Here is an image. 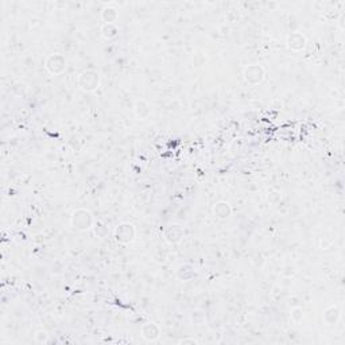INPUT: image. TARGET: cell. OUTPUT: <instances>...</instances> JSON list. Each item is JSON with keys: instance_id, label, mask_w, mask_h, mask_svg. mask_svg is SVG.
Returning <instances> with one entry per match:
<instances>
[{"instance_id": "17", "label": "cell", "mask_w": 345, "mask_h": 345, "mask_svg": "<svg viewBox=\"0 0 345 345\" xmlns=\"http://www.w3.org/2000/svg\"><path fill=\"white\" fill-rule=\"evenodd\" d=\"M35 343L36 344H48L50 341V334L46 329H39L35 333Z\"/></svg>"}, {"instance_id": "9", "label": "cell", "mask_w": 345, "mask_h": 345, "mask_svg": "<svg viewBox=\"0 0 345 345\" xmlns=\"http://www.w3.org/2000/svg\"><path fill=\"white\" fill-rule=\"evenodd\" d=\"M212 212L214 214V217L218 220H227L232 216V206L230 202L227 201H217L212 208Z\"/></svg>"}, {"instance_id": "12", "label": "cell", "mask_w": 345, "mask_h": 345, "mask_svg": "<svg viewBox=\"0 0 345 345\" xmlns=\"http://www.w3.org/2000/svg\"><path fill=\"white\" fill-rule=\"evenodd\" d=\"M133 112H135V115H136L138 119L145 120V119H147L148 116L151 115V107H150V104L147 103L145 99H139V100L135 101Z\"/></svg>"}, {"instance_id": "4", "label": "cell", "mask_w": 345, "mask_h": 345, "mask_svg": "<svg viewBox=\"0 0 345 345\" xmlns=\"http://www.w3.org/2000/svg\"><path fill=\"white\" fill-rule=\"evenodd\" d=\"M67 61L65 55L61 53H53L46 57L45 60V67L51 76H60L66 70Z\"/></svg>"}, {"instance_id": "20", "label": "cell", "mask_w": 345, "mask_h": 345, "mask_svg": "<svg viewBox=\"0 0 345 345\" xmlns=\"http://www.w3.org/2000/svg\"><path fill=\"white\" fill-rule=\"evenodd\" d=\"M280 198H282V196H280L278 192H271L270 196H268V201L273 202V204H278L279 201H280Z\"/></svg>"}, {"instance_id": "5", "label": "cell", "mask_w": 345, "mask_h": 345, "mask_svg": "<svg viewBox=\"0 0 345 345\" xmlns=\"http://www.w3.org/2000/svg\"><path fill=\"white\" fill-rule=\"evenodd\" d=\"M243 77L247 84L259 85L266 79V69L259 64H251L247 67H244Z\"/></svg>"}, {"instance_id": "1", "label": "cell", "mask_w": 345, "mask_h": 345, "mask_svg": "<svg viewBox=\"0 0 345 345\" xmlns=\"http://www.w3.org/2000/svg\"><path fill=\"white\" fill-rule=\"evenodd\" d=\"M93 225H95V217L91 211L86 208H79L73 211L70 214V227L74 230L85 232V230H92Z\"/></svg>"}, {"instance_id": "8", "label": "cell", "mask_w": 345, "mask_h": 345, "mask_svg": "<svg viewBox=\"0 0 345 345\" xmlns=\"http://www.w3.org/2000/svg\"><path fill=\"white\" fill-rule=\"evenodd\" d=\"M140 333H142V337L146 341L152 343V341H157L161 337V328L158 327V324H155V322H146L140 328Z\"/></svg>"}, {"instance_id": "21", "label": "cell", "mask_w": 345, "mask_h": 345, "mask_svg": "<svg viewBox=\"0 0 345 345\" xmlns=\"http://www.w3.org/2000/svg\"><path fill=\"white\" fill-rule=\"evenodd\" d=\"M178 344H183V345L192 344V345H194V344H198V340H196V339H182V340H180V341H178Z\"/></svg>"}, {"instance_id": "7", "label": "cell", "mask_w": 345, "mask_h": 345, "mask_svg": "<svg viewBox=\"0 0 345 345\" xmlns=\"http://www.w3.org/2000/svg\"><path fill=\"white\" fill-rule=\"evenodd\" d=\"M286 46L289 48V50L291 51H296V53H299V51H303L306 46H308V39L306 36L303 35L302 33L299 31H294L287 35L286 38Z\"/></svg>"}, {"instance_id": "6", "label": "cell", "mask_w": 345, "mask_h": 345, "mask_svg": "<svg viewBox=\"0 0 345 345\" xmlns=\"http://www.w3.org/2000/svg\"><path fill=\"white\" fill-rule=\"evenodd\" d=\"M185 237V230L178 223H171L164 230V239L169 244H178Z\"/></svg>"}, {"instance_id": "10", "label": "cell", "mask_w": 345, "mask_h": 345, "mask_svg": "<svg viewBox=\"0 0 345 345\" xmlns=\"http://www.w3.org/2000/svg\"><path fill=\"white\" fill-rule=\"evenodd\" d=\"M176 275L177 278L182 280V282H189V280L196 278L197 271H196V267H194L193 264L185 263V264H181V266L177 268Z\"/></svg>"}, {"instance_id": "2", "label": "cell", "mask_w": 345, "mask_h": 345, "mask_svg": "<svg viewBox=\"0 0 345 345\" xmlns=\"http://www.w3.org/2000/svg\"><path fill=\"white\" fill-rule=\"evenodd\" d=\"M101 85V76L95 69H85L77 77V86L85 93L96 92Z\"/></svg>"}, {"instance_id": "19", "label": "cell", "mask_w": 345, "mask_h": 345, "mask_svg": "<svg viewBox=\"0 0 345 345\" xmlns=\"http://www.w3.org/2000/svg\"><path fill=\"white\" fill-rule=\"evenodd\" d=\"M205 64V57L201 54V53H197V54H194L193 57V65L196 67H200L202 66Z\"/></svg>"}, {"instance_id": "15", "label": "cell", "mask_w": 345, "mask_h": 345, "mask_svg": "<svg viewBox=\"0 0 345 345\" xmlns=\"http://www.w3.org/2000/svg\"><path fill=\"white\" fill-rule=\"evenodd\" d=\"M189 318H190V322H192L193 325H196V327H201V325H204L206 321L205 313L201 309H194L193 312L190 313V315H189Z\"/></svg>"}, {"instance_id": "18", "label": "cell", "mask_w": 345, "mask_h": 345, "mask_svg": "<svg viewBox=\"0 0 345 345\" xmlns=\"http://www.w3.org/2000/svg\"><path fill=\"white\" fill-rule=\"evenodd\" d=\"M290 317L291 320L294 322H301L303 320V309L302 308H299V306H296V308H293L290 312Z\"/></svg>"}, {"instance_id": "16", "label": "cell", "mask_w": 345, "mask_h": 345, "mask_svg": "<svg viewBox=\"0 0 345 345\" xmlns=\"http://www.w3.org/2000/svg\"><path fill=\"white\" fill-rule=\"evenodd\" d=\"M93 232L99 239H105L108 236V228L105 227V224H103L101 221H95V225H93Z\"/></svg>"}, {"instance_id": "3", "label": "cell", "mask_w": 345, "mask_h": 345, "mask_svg": "<svg viewBox=\"0 0 345 345\" xmlns=\"http://www.w3.org/2000/svg\"><path fill=\"white\" fill-rule=\"evenodd\" d=\"M136 237V228L132 223H120L119 225H116V228L114 230V239L117 244L121 246H128L135 240Z\"/></svg>"}, {"instance_id": "11", "label": "cell", "mask_w": 345, "mask_h": 345, "mask_svg": "<svg viewBox=\"0 0 345 345\" xmlns=\"http://www.w3.org/2000/svg\"><path fill=\"white\" fill-rule=\"evenodd\" d=\"M340 315H341V312L337 306H328L327 309L324 310L322 313V318H324V322L327 324L328 327H334L340 320Z\"/></svg>"}, {"instance_id": "14", "label": "cell", "mask_w": 345, "mask_h": 345, "mask_svg": "<svg viewBox=\"0 0 345 345\" xmlns=\"http://www.w3.org/2000/svg\"><path fill=\"white\" fill-rule=\"evenodd\" d=\"M119 19V10L114 6H105L101 10V20L104 23H116Z\"/></svg>"}, {"instance_id": "13", "label": "cell", "mask_w": 345, "mask_h": 345, "mask_svg": "<svg viewBox=\"0 0 345 345\" xmlns=\"http://www.w3.org/2000/svg\"><path fill=\"white\" fill-rule=\"evenodd\" d=\"M119 33H120V30H119V27H117L116 23H103V26L100 27V34L107 41L117 38Z\"/></svg>"}]
</instances>
